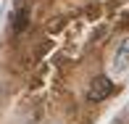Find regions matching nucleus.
I'll return each instance as SVG.
<instances>
[{"label": "nucleus", "instance_id": "obj_1", "mask_svg": "<svg viewBox=\"0 0 129 124\" xmlns=\"http://www.w3.org/2000/svg\"><path fill=\"white\" fill-rule=\"evenodd\" d=\"M113 90L116 87H113V82H111V77L100 74V77H95V79L90 82V87H87V100H90V103H100V100L113 95Z\"/></svg>", "mask_w": 129, "mask_h": 124}, {"label": "nucleus", "instance_id": "obj_2", "mask_svg": "<svg viewBox=\"0 0 129 124\" xmlns=\"http://www.w3.org/2000/svg\"><path fill=\"white\" fill-rule=\"evenodd\" d=\"M126 63H129V37H124V40L119 42V48H116V56H113V69H119V71H121Z\"/></svg>", "mask_w": 129, "mask_h": 124}, {"label": "nucleus", "instance_id": "obj_3", "mask_svg": "<svg viewBox=\"0 0 129 124\" xmlns=\"http://www.w3.org/2000/svg\"><path fill=\"white\" fill-rule=\"evenodd\" d=\"M13 29L16 32H24L26 29V11H19V13L13 16Z\"/></svg>", "mask_w": 129, "mask_h": 124}]
</instances>
